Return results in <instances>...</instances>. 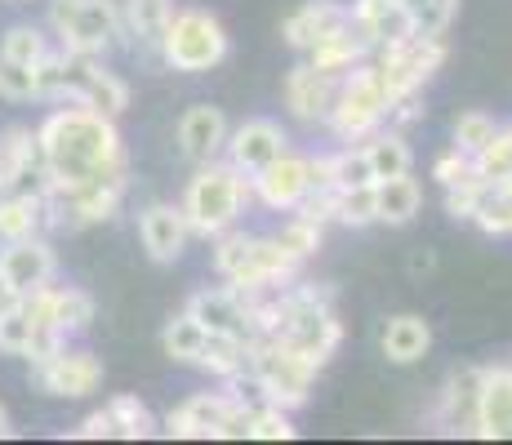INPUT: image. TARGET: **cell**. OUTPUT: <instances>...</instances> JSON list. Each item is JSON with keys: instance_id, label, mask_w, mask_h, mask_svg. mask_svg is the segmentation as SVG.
Returning a JSON list of instances; mask_svg holds the SVG:
<instances>
[{"instance_id": "5b68a950", "label": "cell", "mask_w": 512, "mask_h": 445, "mask_svg": "<svg viewBox=\"0 0 512 445\" xmlns=\"http://www.w3.org/2000/svg\"><path fill=\"white\" fill-rule=\"evenodd\" d=\"M49 32L58 49L72 54L107 58L116 45H125V23H121V0H54L49 5Z\"/></svg>"}, {"instance_id": "f907efd6", "label": "cell", "mask_w": 512, "mask_h": 445, "mask_svg": "<svg viewBox=\"0 0 512 445\" xmlns=\"http://www.w3.org/2000/svg\"><path fill=\"white\" fill-rule=\"evenodd\" d=\"M5 437H14V428H9V410L0 405V441H5Z\"/></svg>"}, {"instance_id": "30bf717a", "label": "cell", "mask_w": 512, "mask_h": 445, "mask_svg": "<svg viewBox=\"0 0 512 445\" xmlns=\"http://www.w3.org/2000/svg\"><path fill=\"white\" fill-rule=\"evenodd\" d=\"M32 374L49 397H63V401H85L103 388V361L90 348H72V343H63L49 361L32 365Z\"/></svg>"}, {"instance_id": "b9f144b4", "label": "cell", "mask_w": 512, "mask_h": 445, "mask_svg": "<svg viewBox=\"0 0 512 445\" xmlns=\"http://www.w3.org/2000/svg\"><path fill=\"white\" fill-rule=\"evenodd\" d=\"M32 308L27 299H18L14 308L0 316V352L5 356H27V343H32Z\"/></svg>"}, {"instance_id": "836d02e7", "label": "cell", "mask_w": 512, "mask_h": 445, "mask_svg": "<svg viewBox=\"0 0 512 445\" xmlns=\"http://www.w3.org/2000/svg\"><path fill=\"white\" fill-rule=\"evenodd\" d=\"M334 223H343V227L379 223V192H374V183L339 187V192H334Z\"/></svg>"}, {"instance_id": "83f0119b", "label": "cell", "mask_w": 512, "mask_h": 445, "mask_svg": "<svg viewBox=\"0 0 512 445\" xmlns=\"http://www.w3.org/2000/svg\"><path fill=\"white\" fill-rule=\"evenodd\" d=\"M205 374H214V379L232 383V379H245V365H250V339H236V334H205L201 352H196V361Z\"/></svg>"}, {"instance_id": "6da1fadb", "label": "cell", "mask_w": 512, "mask_h": 445, "mask_svg": "<svg viewBox=\"0 0 512 445\" xmlns=\"http://www.w3.org/2000/svg\"><path fill=\"white\" fill-rule=\"evenodd\" d=\"M49 183H90V178H130L125 138L112 116L85 103H63L36 125Z\"/></svg>"}, {"instance_id": "5bb4252c", "label": "cell", "mask_w": 512, "mask_h": 445, "mask_svg": "<svg viewBox=\"0 0 512 445\" xmlns=\"http://www.w3.org/2000/svg\"><path fill=\"white\" fill-rule=\"evenodd\" d=\"M250 192L259 205L277 214H294L303 205V196L312 192L308 183V156H294V152H281L272 165H263L259 174L250 178Z\"/></svg>"}, {"instance_id": "8d00e7d4", "label": "cell", "mask_w": 512, "mask_h": 445, "mask_svg": "<svg viewBox=\"0 0 512 445\" xmlns=\"http://www.w3.org/2000/svg\"><path fill=\"white\" fill-rule=\"evenodd\" d=\"M415 36H446L459 14V0H401Z\"/></svg>"}, {"instance_id": "bcb514c9", "label": "cell", "mask_w": 512, "mask_h": 445, "mask_svg": "<svg viewBox=\"0 0 512 445\" xmlns=\"http://www.w3.org/2000/svg\"><path fill=\"white\" fill-rule=\"evenodd\" d=\"M0 94L14 98V103L36 98V72L27 63H9V58H0Z\"/></svg>"}, {"instance_id": "c3c4849f", "label": "cell", "mask_w": 512, "mask_h": 445, "mask_svg": "<svg viewBox=\"0 0 512 445\" xmlns=\"http://www.w3.org/2000/svg\"><path fill=\"white\" fill-rule=\"evenodd\" d=\"M76 441H116V419H112V410H94V414H85L81 423H76V432H72Z\"/></svg>"}, {"instance_id": "4dcf8cb0", "label": "cell", "mask_w": 512, "mask_h": 445, "mask_svg": "<svg viewBox=\"0 0 512 445\" xmlns=\"http://www.w3.org/2000/svg\"><path fill=\"white\" fill-rule=\"evenodd\" d=\"M366 156H370V170H374V183L379 178H397V174H410V165H415V152H410L406 134L392 130V125H383V130H374L366 143Z\"/></svg>"}, {"instance_id": "7dc6e473", "label": "cell", "mask_w": 512, "mask_h": 445, "mask_svg": "<svg viewBox=\"0 0 512 445\" xmlns=\"http://www.w3.org/2000/svg\"><path fill=\"white\" fill-rule=\"evenodd\" d=\"M486 183H464V187H446V214L455 223H472V210H477V196Z\"/></svg>"}, {"instance_id": "7bdbcfd3", "label": "cell", "mask_w": 512, "mask_h": 445, "mask_svg": "<svg viewBox=\"0 0 512 445\" xmlns=\"http://www.w3.org/2000/svg\"><path fill=\"white\" fill-rule=\"evenodd\" d=\"M495 130H499L495 116H486V112H464V116L455 121V143H450V147H459L464 156H477L481 147L495 138Z\"/></svg>"}, {"instance_id": "7402d4cb", "label": "cell", "mask_w": 512, "mask_h": 445, "mask_svg": "<svg viewBox=\"0 0 512 445\" xmlns=\"http://www.w3.org/2000/svg\"><path fill=\"white\" fill-rule=\"evenodd\" d=\"M0 272H5V281L14 285L18 294H32L54 281L58 259L45 236H27V241H9L5 250H0Z\"/></svg>"}, {"instance_id": "60d3db41", "label": "cell", "mask_w": 512, "mask_h": 445, "mask_svg": "<svg viewBox=\"0 0 512 445\" xmlns=\"http://www.w3.org/2000/svg\"><path fill=\"white\" fill-rule=\"evenodd\" d=\"M277 241H281L299 263H308L312 254L321 250V241H326V223L303 219V214H290V223H285L281 232H277Z\"/></svg>"}, {"instance_id": "8fae6325", "label": "cell", "mask_w": 512, "mask_h": 445, "mask_svg": "<svg viewBox=\"0 0 512 445\" xmlns=\"http://www.w3.org/2000/svg\"><path fill=\"white\" fill-rule=\"evenodd\" d=\"M241 405V392L223 388V392H196V397H187L179 410H170V419H165V437H179V441H219L223 423H228V414Z\"/></svg>"}, {"instance_id": "ffe728a7", "label": "cell", "mask_w": 512, "mask_h": 445, "mask_svg": "<svg viewBox=\"0 0 512 445\" xmlns=\"http://www.w3.org/2000/svg\"><path fill=\"white\" fill-rule=\"evenodd\" d=\"M370 54H374V45L366 41V36H361V27L352 23V14L343 18L339 27H330V32L321 36V41H312L308 49H303V58H308V63L317 67V72L339 76V81L352 72V67L366 63Z\"/></svg>"}, {"instance_id": "681fc988", "label": "cell", "mask_w": 512, "mask_h": 445, "mask_svg": "<svg viewBox=\"0 0 512 445\" xmlns=\"http://www.w3.org/2000/svg\"><path fill=\"white\" fill-rule=\"evenodd\" d=\"M432 267H437V259H432V250H419L415 259H410V272L415 276H423V272H432Z\"/></svg>"}, {"instance_id": "ab89813d", "label": "cell", "mask_w": 512, "mask_h": 445, "mask_svg": "<svg viewBox=\"0 0 512 445\" xmlns=\"http://www.w3.org/2000/svg\"><path fill=\"white\" fill-rule=\"evenodd\" d=\"M294 419L285 405L272 401H254L250 405V441H294Z\"/></svg>"}, {"instance_id": "f6af8a7d", "label": "cell", "mask_w": 512, "mask_h": 445, "mask_svg": "<svg viewBox=\"0 0 512 445\" xmlns=\"http://www.w3.org/2000/svg\"><path fill=\"white\" fill-rule=\"evenodd\" d=\"M432 178H437L441 187H464V183H486V178L477 174V165H472V156H464L459 147H450V152H441L437 161H432Z\"/></svg>"}, {"instance_id": "f546056e", "label": "cell", "mask_w": 512, "mask_h": 445, "mask_svg": "<svg viewBox=\"0 0 512 445\" xmlns=\"http://www.w3.org/2000/svg\"><path fill=\"white\" fill-rule=\"evenodd\" d=\"M374 192H379V223H388V227L415 223V214L423 205V187L410 174L379 178V183H374Z\"/></svg>"}, {"instance_id": "f5cc1de1", "label": "cell", "mask_w": 512, "mask_h": 445, "mask_svg": "<svg viewBox=\"0 0 512 445\" xmlns=\"http://www.w3.org/2000/svg\"><path fill=\"white\" fill-rule=\"evenodd\" d=\"M397 5H401V0H397Z\"/></svg>"}, {"instance_id": "603a6c76", "label": "cell", "mask_w": 512, "mask_h": 445, "mask_svg": "<svg viewBox=\"0 0 512 445\" xmlns=\"http://www.w3.org/2000/svg\"><path fill=\"white\" fill-rule=\"evenodd\" d=\"M223 147H228V116L210 103L187 107L183 121H179V152L187 156V161L192 165L219 161Z\"/></svg>"}, {"instance_id": "ee69618b", "label": "cell", "mask_w": 512, "mask_h": 445, "mask_svg": "<svg viewBox=\"0 0 512 445\" xmlns=\"http://www.w3.org/2000/svg\"><path fill=\"white\" fill-rule=\"evenodd\" d=\"M361 183H374L370 156L361 143H348L343 152H334V187H361Z\"/></svg>"}, {"instance_id": "cb8c5ba5", "label": "cell", "mask_w": 512, "mask_h": 445, "mask_svg": "<svg viewBox=\"0 0 512 445\" xmlns=\"http://www.w3.org/2000/svg\"><path fill=\"white\" fill-rule=\"evenodd\" d=\"M348 14H352V23L361 27V36H366L374 49L397 45V41H406V36H415L410 32L406 9H401L397 0H352Z\"/></svg>"}, {"instance_id": "ac0fdd59", "label": "cell", "mask_w": 512, "mask_h": 445, "mask_svg": "<svg viewBox=\"0 0 512 445\" xmlns=\"http://www.w3.org/2000/svg\"><path fill=\"white\" fill-rule=\"evenodd\" d=\"M334 94H339V76L317 72L308 58H303L299 67H290V76H285V107H290V116L303 125H326Z\"/></svg>"}, {"instance_id": "3957f363", "label": "cell", "mask_w": 512, "mask_h": 445, "mask_svg": "<svg viewBox=\"0 0 512 445\" xmlns=\"http://www.w3.org/2000/svg\"><path fill=\"white\" fill-rule=\"evenodd\" d=\"M254 201L250 192V178H245L236 165H228L219 156V161H205L196 165V174L187 178L183 187V214H187V227H192V236H205V241H214L219 232H228V227L241 223L245 205Z\"/></svg>"}, {"instance_id": "484cf974", "label": "cell", "mask_w": 512, "mask_h": 445, "mask_svg": "<svg viewBox=\"0 0 512 445\" xmlns=\"http://www.w3.org/2000/svg\"><path fill=\"white\" fill-rule=\"evenodd\" d=\"M343 18H348V5H343V0H308V5H299L290 18H285L281 36H285V45L303 54V49L312 41H321L330 27H339Z\"/></svg>"}, {"instance_id": "d6986e66", "label": "cell", "mask_w": 512, "mask_h": 445, "mask_svg": "<svg viewBox=\"0 0 512 445\" xmlns=\"http://www.w3.org/2000/svg\"><path fill=\"white\" fill-rule=\"evenodd\" d=\"M187 316L205 325V334H236V339H250V303L236 285H210V290H196L187 299Z\"/></svg>"}, {"instance_id": "d4e9b609", "label": "cell", "mask_w": 512, "mask_h": 445, "mask_svg": "<svg viewBox=\"0 0 512 445\" xmlns=\"http://www.w3.org/2000/svg\"><path fill=\"white\" fill-rule=\"evenodd\" d=\"M45 192H0V245L45 236Z\"/></svg>"}, {"instance_id": "7a4b0ae2", "label": "cell", "mask_w": 512, "mask_h": 445, "mask_svg": "<svg viewBox=\"0 0 512 445\" xmlns=\"http://www.w3.org/2000/svg\"><path fill=\"white\" fill-rule=\"evenodd\" d=\"M214 267L228 285L245 294L259 290H281V285L299 281V259L277 241V236H254L241 232V227H228V232L214 236Z\"/></svg>"}, {"instance_id": "816d5d0a", "label": "cell", "mask_w": 512, "mask_h": 445, "mask_svg": "<svg viewBox=\"0 0 512 445\" xmlns=\"http://www.w3.org/2000/svg\"><path fill=\"white\" fill-rule=\"evenodd\" d=\"M504 187H508V192H512V178H508V183H504Z\"/></svg>"}, {"instance_id": "277c9868", "label": "cell", "mask_w": 512, "mask_h": 445, "mask_svg": "<svg viewBox=\"0 0 512 445\" xmlns=\"http://www.w3.org/2000/svg\"><path fill=\"white\" fill-rule=\"evenodd\" d=\"M388 112H392V98H388V85H383V72L374 63V54L366 58L361 67H352L348 76L339 81V94H334V107L326 116L330 134L339 143H366L374 130L388 125Z\"/></svg>"}, {"instance_id": "e0dca14e", "label": "cell", "mask_w": 512, "mask_h": 445, "mask_svg": "<svg viewBox=\"0 0 512 445\" xmlns=\"http://www.w3.org/2000/svg\"><path fill=\"white\" fill-rule=\"evenodd\" d=\"M139 241H143V250L152 263H179L187 241H192V227H187L183 205H170V201L147 205L139 214Z\"/></svg>"}, {"instance_id": "74e56055", "label": "cell", "mask_w": 512, "mask_h": 445, "mask_svg": "<svg viewBox=\"0 0 512 445\" xmlns=\"http://www.w3.org/2000/svg\"><path fill=\"white\" fill-rule=\"evenodd\" d=\"M201 343H205V325L196 321V316H187V312L174 316V321L165 325V334H161L165 356H174V361H183V365H192V361H196Z\"/></svg>"}, {"instance_id": "9a60e30c", "label": "cell", "mask_w": 512, "mask_h": 445, "mask_svg": "<svg viewBox=\"0 0 512 445\" xmlns=\"http://www.w3.org/2000/svg\"><path fill=\"white\" fill-rule=\"evenodd\" d=\"M27 308H32V325H54L67 339L72 334H85L94 321V299L85 290H72V285H41V290L23 294Z\"/></svg>"}, {"instance_id": "e575fe53", "label": "cell", "mask_w": 512, "mask_h": 445, "mask_svg": "<svg viewBox=\"0 0 512 445\" xmlns=\"http://www.w3.org/2000/svg\"><path fill=\"white\" fill-rule=\"evenodd\" d=\"M49 49L54 45H49L45 27H36V23H14V27H5V36H0V58H9V63L36 67Z\"/></svg>"}, {"instance_id": "f35d334b", "label": "cell", "mask_w": 512, "mask_h": 445, "mask_svg": "<svg viewBox=\"0 0 512 445\" xmlns=\"http://www.w3.org/2000/svg\"><path fill=\"white\" fill-rule=\"evenodd\" d=\"M472 165H477V174L486 183H508L512 178V125H499L495 138L472 156Z\"/></svg>"}, {"instance_id": "ba28073f", "label": "cell", "mask_w": 512, "mask_h": 445, "mask_svg": "<svg viewBox=\"0 0 512 445\" xmlns=\"http://www.w3.org/2000/svg\"><path fill=\"white\" fill-rule=\"evenodd\" d=\"M130 178H90V183H45V219L58 232H81V227L116 219L125 201Z\"/></svg>"}, {"instance_id": "4fadbf2b", "label": "cell", "mask_w": 512, "mask_h": 445, "mask_svg": "<svg viewBox=\"0 0 512 445\" xmlns=\"http://www.w3.org/2000/svg\"><path fill=\"white\" fill-rule=\"evenodd\" d=\"M281 152H290V138L277 121L268 116H254V121H241L236 130H228V147H223V161L236 165L245 178H254L263 165H272Z\"/></svg>"}, {"instance_id": "4316f807", "label": "cell", "mask_w": 512, "mask_h": 445, "mask_svg": "<svg viewBox=\"0 0 512 445\" xmlns=\"http://www.w3.org/2000/svg\"><path fill=\"white\" fill-rule=\"evenodd\" d=\"M383 356H388L392 365H415L428 356L432 348V325L423 321L419 312H401V316H388V325H383Z\"/></svg>"}, {"instance_id": "d6a6232c", "label": "cell", "mask_w": 512, "mask_h": 445, "mask_svg": "<svg viewBox=\"0 0 512 445\" xmlns=\"http://www.w3.org/2000/svg\"><path fill=\"white\" fill-rule=\"evenodd\" d=\"M472 227H481L486 236H512V192L504 183H486L472 210Z\"/></svg>"}, {"instance_id": "8992f818", "label": "cell", "mask_w": 512, "mask_h": 445, "mask_svg": "<svg viewBox=\"0 0 512 445\" xmlns=\"http://www.w3.org/2000/svg\"><path fill=\"white\" fill-rule=\"evenodd\" d=\"M245 383L259 392V401L285 405V410H303L317 383V365L303 361L299 352L281 348L277 339H250V365H245Z\"/></svg>"}, {"instance_id": "9c48e42d", "label": "cell", "mask_w": 512, "mask_h": 445, "mask_svg": "<svg viewBox=\"0 0 512 445\" xmlns=\"http://www.w3.org/2000/svg\"><path fill=\"white\" fill-rule=\"evenodd\" d=\"M374 63L383 72V85H388V98H410L423 94V85L441 72L446 63V41L441 36H406L397 45H383L374 49Z\"/></svg>"}, {"instance_id": "d590c367", "label": "cell", "mask_w": 512, "mask_h": 445, "mask_svg": "<svg viewBox=\"0 0 512 445\" xmlns=\"http://www.w3.org/2000/svg\"><path fill=\"white\" fill-rule=\"evenodd\" d=\"M107 410H112L116 437H121V441H147V437H156V414L147 410L139 397H130V392H116V397L107 401Z\"/></svg>"}, {"instance_id": "f1b7e54d", "label": "cell", "mask_w": 512, "mask_h": 445, "mask_svg": "<svg viewBox=\"0 0 512 445\" xmlns=\"http://www.w3.org/2000/svg\"><path fill=\"white\" fill-rule=\"evenodd\" d=\"M174 18V0H121V23H125V36L143 49H156L161 45V32L165 23Z\"/></svg>"}, {"instance_id": "7c38bea8", "label": "cell", "mask_w": 512, "mask_h": 445, "mask_svg": "<svg viewBox=\"0 0 512 445\" xmlns=\"http://www.w3.org/2000/svg\"><path fill=\"white\" fill-rule=\"evenodd\" d=\"M45 156L36 143V130L5 125L0 130V192H45Z\"/></svg>"}, {"instance_id": "2e32d148", "label": "cell", "mask_w": 512, "mask_h": 445, "mask_svg": "<svg viewBox=\"0 0 512 445\" xmlns=\"http://www.w3.org/2000/svg\"><path fill=\"white\" fill-rule=\"evenodd\" d=\"M486 441H512V361L481 365L477 383V432Z\"/></svg>"}, {"instance_id": "1f68e13d", "label": "cell", "mask_w": 512, "mask_h": 445, "mask_svg": "<svg viewBox=\"0 0 512 445\" xmlns=\"http://www.w3.org/2000/svg\"><path fill=\"white\" fill-rule=\"evenodd\" d=\"M72 103H85V107H94V112H103V116H112L116 121V116L130 107V85H125L116 72H107L103 58H98V63L90 67V76H85L81 94H76Z\"/></svg>"}, {"instance_id": "52a82bcc", "label": "cell", "mask_w": 512, "mask_h": 445, "mask_svg": "<svg viewBox=\"0 0 512 445\" xmlns=\"http://www.w3.org/2000/svg\"><path fill=\"white\" fill-rule=\"evenodd\" d=\"M156 54H161V63L170 67V72L201 76L228 58V32H223V23L214 14H205V9H174V18L161 32Z\"/></svg>"}, {"instance_id": "44dd1931", "label": "cell", "mask_w": 512, "mask_h": 445, "mask_svg": "<svg viewBox=\"0 0 512 445\" xmlns=\"http://www.w3.org/2000/svg\"><path fill=\"white\" fill-rule=\"evenodd\" d=\"M477 383L481 365H464L455 370L437 392V410H432V428L441 432H477Z\"/></svg>"}]
</instances>
